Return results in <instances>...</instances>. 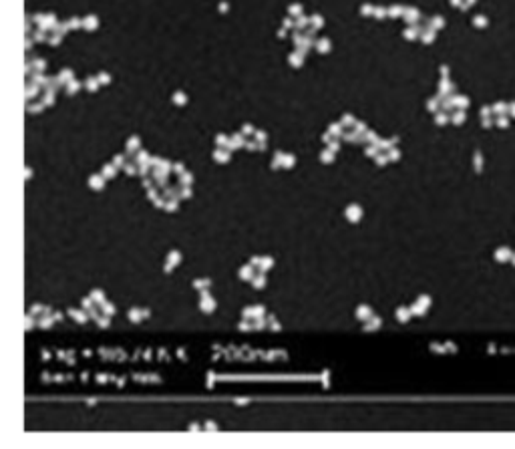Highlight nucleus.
Instances as JSON below:
<instances>
[{"label": "nucleus", "instance_id": "nucleus-1", "mask_svg": "<svg viewBox=\"0 0 515 449\" xmlns=\"http://www.w3.org/2000/svg\"><path fill=\"white\" fill-rule=\"evenodd\" d=\"M182 262V254L180 252H169V256H167V264H165V272H171V268H174L176 264H180Z\"/></svg>", "mask_w": 515, "mask_h": 449}, {"label": "nucleus", "instance_id": "nucleus-2", "mask_svg": "<svg viewBox=\"0 0 515 449\" xmlns=\"http://www.w3.org/2000/svg\"><path fill=\"white\" fill-rule=\"evenodd\" d=\"M202 311H204V313H214V311H216V301H214L212 296L202 298Z\"/></svg>", "mask_w": 515, "mask_h": 449}, {"label": "nucleus", "instance_id": "nucleus-3", "mask_svg": "<svg viewBox=\"0 0 515 449\" xmlns=\"http://www.w3.org/2000/svg\"><path fill=\"white\" fill-rule=\"evenodd\" d=\"M254 264H248V266H244V268H240V278H244V280H252L254 278Z\"/></svg>", "mask_w": 515, "mask_h": 449}, {"label": "nucleus", "instance_id": "nucleus-4", "mask_svg": "<svg viewBox=\"0 0 515 449\" xmlns=\"http://www.w3.org/2000/svg\"><path fill=\"white\" fill-rule=\"evenodd\" d=\"M69 315H71L77 323H81V325H83V323H87V321L91 319V317H89V315H85L83 311H75V309H71V311H69Z\"/></svg>", "mask_w": 515, "mask_h": 449}, {"label": "nucleus", "instance_id": "nucleus-5", "mask_svg": "<svg viewBox=\"0 0 515 449\" xmlns=\"http://www.w3.org/2000/svg\"><path fill=\"white\" fill-rule=\"evenodd\" d=\"M129 319L133 323H141V319H145V313L141 309H133V311H129Z\"/></svg>", "mask_w": 515, "mask_h": 449}, {"label": "nucleus", "instance_id": "nucleus-6", "mask_svg": "<svg viewBox=\"0 0 515 449\" xmlns=\"http://www.w3.org/2000/svg\"><path fill=\"white\" fill-rule=\"evenodd\" d=\"M357 315H359V319H363V321H369V319L373 317V311H371V307H365V305H363V307L359 309V313H357Z\"/></svg>", "mask_w": 515, "mask_h": 449}, {"label": "nucleus", "instance_id": "nucleus-7", "mask_svg": "<svg viewBox=\"0 0 515 449\" xmlns=\"http://www.w3.org/2000/svg\"><path fill=\"white\" fill-rule=\"evenodd\" d=\"M379 327H381V319H379V317H371V319L367 321V325H365L367 331H375V329H379Z\"/></svg>", "mask_w": 515, "mask_h": 449}, {"label": "nucleus", "instance_id": "nucleus-8", "mask_svg": "<svg viewBox=\"0 0 515 449\" xmlns=\"http://www.w3.org/2000/svg\"><path fill=\"white\" fill-rule=\"evenodd\" d=\"M91 298L97 303V307H99L101 303H105V296H103L101 290H93V292H91Z\"/></svg>", "mask_w": 515, "mask_h": 449}, {"label": "nucleus", "instance_id": "nucleus-9", "mask_svg": "<svg viewBox=\"0 0 515 449\" xmlns=\"http://www.w3.org/2000/svg\"><path fill=\"white\" fill-rule=\"evenodd\" d=\"M272 264H274V258H262V262H260V266H258V268H260V272L264 274Z\"/></svg>", "mask_w": 515, "mask_h": 449}, {"label": "nucleus", "instance_id": "nucleus-10", "mask_svg": "<svg viewBox=\"0 0 515 449\" xmlns=\"http://www.w3.org/2000/svg\"><path fill=\"white\" fill-rule=\"evenodd\" d=\"M252 284H254L256 288H264V284H266V278H264V274L260 272L258 276H254V278H252Z\"/></svg>", "mask_w": 515, "mask_h": 449}, {"label": "nucleus", "instance_id": "nucleus-11", "mask_svg": "<svg viewBox=\"0 0 515 449\" xmlns=\"http://www.w3.org/2000/svg\"><path fill=\"white\" fill-rule=\"evenodd\" d=\"M409 317H411V311H407V309H399V311H397V319H399L401 323H407Z\"/></svg>", "mask_w": 515, "mask_h": 449}, {"label": "nucleus", "instance_id": "nucleus-12", "mask_svg": "<svg viewBox=\"0 0 515 449\" xmlns=\"http://www.w3.org/2000/svg\"><path fill=\"white\" fill-rule=\"evenodd\" d=\"M99 307L103 309V313H105V315H109V317H111V315H115V307H113L111 303H101Z\"/></svg>", "mask_w": 515, "mask_h": 449}, {"label": "nucleus", "instance_id": "nucleus-13", "mask_svg": "<svg viewBox=\"0 0 515 449\" xmlns=\"http://www.w3.org/2000/svg\"><path fill=\"white\" fill-rule=\"evenodd\" d=\"M39 327H43V329H49V327H53V319H47V315H45V317L41 319Z\"/></svg>", "mask_w": 515, "mask_h": 449}, {"label": "nucleus", "instance_id": "nucleus-14", "mask_svg": "<svg viewBox=\"0 0 515 449\" xmlns=\"http://www.w3.org/2000/svg\"><path fill=\"white\" fill-rule=\"evenodd\" d=\"M97 323H99V327H101V329H107V327H109V315L99 317V319H97Z\"/></svg>", "mask_w": 515, "mask_h": 449}, {"label": "nucleus", "instance_id": "nucleus-15", "mask_svg": "<svg viewBox=\"0 0 515 449\" xmlns=\"http://www.w3.org/2000/svg\"><path fill=\"white\" fill-rule=\"evenodd\" d=\"M194 286H196V288H204V286H212V280H198V282H194Z\"/></svg>", "mask_w": 515, "mask_h": 449}, {"label": "nucleus", "instance_id": "nucleus-16", "mask_svg": "<svg viewBox=\"0 0 515 449\" xmlns=\"http://www.w3.org/2000/svg\"><path fill=\"white\" fill-rule=\"evenodd\" d=\"M264 307H254V319H258V317H264Z\"/></svg>", "mask_w": 515, "mask_h": 449}, {"label": "nucleus", "instance_id": "nucleus-17", "mask_svg": "<svg viewBox=\"0 0 515 449\" xmlns=\"http://www.w3.org/2000/svg\"><path fill=\"white\" fill-rule=\"evenodd\" d=\"M31 327H35V319H31V315H29V317H27V325H25V329L29 331Z\"/></svg>", "mask_w": 515, "mask_h": 449}, {"label": "nucleus", "instance_id": "nucleus-18", "mask_svg": "<svg viewBox=\"0 0 515 449\" xmlns=\"http://www.w3.org/2000/svg\"><path fill=\"white\" fill-rule=\"evenodd\" d=\"M240 329H242V331H250V329H254V325H248V323H242V325H240Z\"/></svg>", "mask_w": 515, "mask_h": 449}]
</instances>
